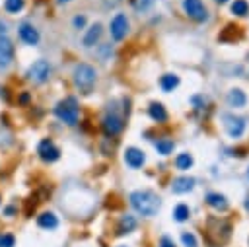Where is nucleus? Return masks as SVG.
Wrapping results in <instances>:
<instances>
[{
  "label": "nucleus",
  "instance_id": "nucleus-31",
  "mask_svg": "<svg viewBox=\"0 0 249 247\" xmlns=\"http://www.w3.org/2000/svg\"><path fill=\"white\" fill-rule=\"evenodd\" d=\"M2 247H14V235H10V233L2 235Z\"/></svg>",
  "mask_w": 249,
  "mask_h": 247
},
{
  "label": "nucleus",
  "instance_id": "nucleus-41",
  "mask_svg": "<svg viewBox=\"0 0 249 247\" xmlns=\"http://www.w3.org/2000/svg\"><path fill=\"white\" fill-rule=\"evenodd\" d=\"M247 175H249V171H247Z\"/></svg>",
  "mask_w": 249,
  "mask_h": 247
},
{
  "label": "nucleus",
  "instance_id": "nucleus-4",
  "mask_svg": "<svg viewBox=\"0 0 249 247\" xmlns=\"http://www.w3.org/2000/svg\"><path fill=\"white\" fill-rule=\"evenodd\" d=\"M55 115L61 121H64L66 125H76L78 123V103H76V99L66 97V99L59 101L57 107H55Z\"/></svg>",
  "mask_w": 249,
  "mask_h": 247
},
{
  "label": "nucleus",
  "instance_id": "nucleus-25",
  "mask_svg": "<svg viewBox=\"0 0 249 247\" xmlns=\"http://www.w3.org/2000/svg\"><path fill=\"white\" fill-rule=\"evenodd\" d=\"M189 216H191V210H189L187 204H177V206L173 208V220L185 222V220H189Z\"/></svg>",
  "mask_w": 249,
  "mask_h": 247
},
{
  "label": "nucleus",
  "instance_id": "nucleus-29",
  "mask_svg": "<svg viewBox=\"0 0 249 247\" xmlns=\"http://www.w3.org/2000/svg\"><path fill=\"white\" fill-rule=\"evenodd\" d=\"M181 241H183L185 247H197V237L193 233H189V232H183L181 233Z\"/></svg>",
  "mask_w": 249,
  "mask_h": 247
},
{
  "label": "nucleus",
  "instance_id": "nucleus-13",
  "mask_svg": "<svg viewBox=\"0 0 249 247\" xmlns=\"http://www.w3.org/2000/svg\"><path fill=\"white\" fill-rule=\"evenodd\" d=\"M18 33H20V39L26 43V45H37L39 43V31L35 30V26L24 22L20 28H18Z\"/></svg>",
  "mask_w": 249,
  "mask_h": 247
},
{
  "label": "nucleus",
  "instance_id": "nucleus-18",
  "mask_svg": "<svg viewBox=\"0 0 249 247\" xmlns=\"http://www.w3.org/2000/svg\"><path fill=\"white\" fill-rule=\"evenodd\" d=\"M148 115H150L156 123H166V121H168V111H166V107H164L162 103H158V101L150 103V107H148Z\"/></svg>",
  "mask_w": 249,
  "mask_h": 247
},
{
  "label": "nucleus",
  "instance_id": "nucleus-27",
  "mask_svg": "<svg viewBox=\"0 0 249 247\" xmlns=\"http://www.w3.org/2000/svg\"><path fill=\"white\" fill-rule=\"evenodd\" d=\"M173 148H175L173 140H158V142H156V150H158L162 156H170V154L173 152Z\"/></svg>",
  "mask_w": 249,
  "mask_h": 247
},
{
  "label": "nucleus",
  "instance_id": "nucleus-19",
  "mask_svg": "<svg viewBox=\"0 0 249 247\" xmlns=\"http://www.w3.org/2000/svg\"><path fill=\"white\" fill-rule=\"evenodd\" d=\"M37 226L43 230H55L59 226V218L53 212H43L37 216Z\"/></svg>",
  "mask_w": 249,
  "mask_h": 247
},
{
  "label": "nucleus",
  "instance_id": "nucleus-36",
  "mask_svg": "<svg viewBox=\"0 0 249 247\" xmlns=\"http://www.w3.org/2000/svg\"><path fill=\"white\" fill-rule=\"evenodd\" d=\"M6 214L12 216V214H14V206H8V208H6Z\"/></svg>",
  "mask_w": 249,
  "mask_h": 247
},
{
  "label": "nucleus",
  "instance_id": "nucleus-23",
  "mask_svg": "<svg viewBox=\"0 0 249 247\" xmlns=\"http://www.w3.org/2000/svg\"><path fill=\"white\" fill-rule=\"evenodd\" d=\"M193 156L189 154V152H183V154H179L177 158H175V166H177V170H181V171H187V170H191L193 168Z\"/></svg>",
  "mask_w": 249,
  "mask_h": 247
},
{
  "label": "nucleus",
  "instance_id": "nucleus-40",
  "mask_svg": "<svg viewBox=\"0 0 249 247\" xmlns=\"http://www.w3.org/2000/svg\"><path fill=\"white\" fill-rule=\"evenodd\" d=\"M117 247H127V245H117Z\"/></svg>",
  "mask_w": 249,
  "mask_h": 247
},
{
  "label": "nucleus",
  "instance_id": "nucleus-24",
  "mask_svg": "<svg viewBox=\"0 0 249 247\" xmlns=\"http://www.w3.org/2000/svg\"><path fill=\"white\" fill-rule=\"evenodd\" d=\"M26 6V0H4V10L8 14H18Z\"/></svg>",
  "mask_w": 249,
  "mask_h": 247
},
{
  "label": "nucleus",
  "instance_id": "nucleus-35",
  "mask_svg": "<svg viewBox=\"0 0 249 247\" xmlns=\"http://www.w3.org/2000/svg\"><path fill=\"white\" fill-rule=\"evenodd\" d=\"M55 2H57L59 6H62V4H68V2H72V0H55Z\"/></svg>",
  "mask_w": 249,
  "mask_h": 247
},
{
  "label": "nucleus",
  "instance_id": "nucleus-1",
  "mask_svg": "<svg viewBox=\"0 0 249 247\" xmlns=\"http://www.w3.org/2000/svg\"><path fill=\"white\" fill-rule=\"evenodd\" d=\"M232 235V226L222 220V218H216V216H210L206 220V226H204V239L210 247H220L224 243H228Z\"/></svg>",
  "mask_w": 249,
  "mask_h": 247
},
{
  "label": "nucleus",
  "instance_id": "nucleus-14",
  "mask_svg": "<svg viewBox=\"0 0 249 247\" xmlns=\"http://www.w3.org/2000/svg\"><path fill=\"white\" fill-rule=\"evenodd\" d=\"M193 187H195V179H193V177H187V175L177 177V179H173V183H171V191H173L175 195L189 193V191H193Z\"/></svg>",
  "mask_w": 249,
  "mask_h": 247
},
{
  "label": "nucleus",
  "instance_id": "nucleus-8",
  "mask_svg": "<svg viewBox=\"0 0 249 247\" xmlns=\"http://www.w3.org/2000/svg\"><path fill=\"white\" fill-rule=\"evenodd\" d=\"M37 154H39V158H41L43 162H47V164H53V162H57V160L61 158V150L55 146V142H53L51 139H45V140L39 142Z\"/></svg>",
  "mask_w": 249,
  "mask_h": 247
},
{
  "label": "nucleus",
  "instance_id": "nucleus-20",
  "mask_svg": "<svg viewBox=\"0 0 249 247\" xmlns=\"http://www.w3.org/2000/svg\"><path fill=\"white\" fill-rule=\"evenodd\" d=\"M206 202H208V206H212L216 210H222V212L228 208V199L224 195H220V193H208L206 195Z\"/></svg>",
  "mask_w": 249,
  "mask_h": 247
},
{
  "label": "nucleus",
  "instance_id": "nucleus-32",
  "mask_svg": "<svg viewBox=\"0 0 249 247\" xmlns=\"http://www.w3.org/2000/svg\"><path fill=\"white\" fill-rule=\"evenodd\" d=\"M158 247H175V243H173V239H170V237L164 235V237L160 239V245H158Z\"/></svg>",
  "mask_w": 249,
  "mask_h": 247
},
{
  "label": "nucleus",
  "instance_id": "nucleus-22",
  "mask_svg": "<svg viewBox=\"0 0 249 247\" xmlns=\"http://www.w3.org/2000/svg\"><path fill=\"white\" fill-rule=\"evenodd\" d=\"M160 86L164 92H173L179 86V76L177 74H164L160 78Z\"/></svg>",
  "mask_w": 249,
  "mask_h": 247
},
{
  "label": "nucleus",
  "instance_id": "nucleus-10",
  "mask_svg": "<svg viewBox=\"0 0 249 247\" xmlns=\"http://www.w3.org/2000/svg\"><path fill=\"white\" fill-rule=\"evenodd\" d=\"M123 127H124L123 119L119 115H115V113H107L103 117V121H101V129H103V133L107 137H117L123 131Z\"/></svg>",
  "mask_w": 249,
  "mask_h": 247
},
{
  "label": "nucleus",
  "instance_id": "nucleus-9",
  "mask_svg": "<svg viewBox=\"0 0 249 247\" xmlns=\"http://www.w3.org/2000/svg\"><path fill=\"white\" fill-rule=\"evenodd\" d=\"M224 127H226V133L230 135V139H241L243 133H245V121L241 117H235V115H224Z\"/></svg>",
  "mask_w": 249,
  "mask_h": 247
},
{
  "label": "nucleus",
  "instance_id": "nucleus-37",
  "mask_svg": "<svg viewBox=\"0 0 249 247\" xmlns=\"http://www.w3.org/2000/svg\"><path fill=\"white\" fill-rule=\"evenodd\" d=\"M245 208L249 210V195H247V199H245Z\"/></svg>",
  "mask_w": 249,
  "mask_h": 247
},
{
  "label": "nucleus",
  "instance_id": "nucleus-5",
  "mask_svg": "<svg viewBox=\"0 0 249 247\" xmlns=\"http://www.w3.org/2000/svg\"><path fill=\"white\" fill-rule=\"evenodd\" d=\"M26 76H28V80H31V82H35V84H45L47 80H49V76H51V64L47 62V61H35L30 68H28V72H26Z\"/></svg>",
  "mask_w": 249,
  "mask_h": 247
},
{
  "label": "nucleus",
  "instance_id": "nucleus-39",
  "mask_svg": "<svg viewBox=\"0 0 249 247\" xmlns=\"http://www.w3.org/2000/svg\"><path fill=\"white\" fill-rule=\"evenodd\" d=\"M0 247H2V233H0Z\"/></svg>",
  "mask_w": 249,
  "mask_h": 247
},
{
  "label": "nucleus",
  "instance_id": "nucleus-12",
  "mask_svg": "<svg viewBox=\"0 0 249 247\" xmlns=\"http://www.w3.org/2000/svg\"><path fill=\"white\" fill-rule=\"evenodd\" d=\"M124 162H127V166H129V168L139 170V168H142V166H144V162H146V154H144L142 150H139V148L131 146V148L124 150Z\"/></svg>",
  "mask_w": 249,
  "mask_h": 247
},
{
  "label": "nucleus",
  "instance_id": "nucleus-7",
  "mask_svg": "<svg viewBox=\"0 0 249 247\" xmlns=\"http://www.w3.org/2000/svg\"><path fill=\"white\" fill-rule=\"evenodd\" d=\"M129 28H131L129 18L124 16V14H117V16L111 20V26H109L111 37H113L115 41H123L124 37H127V33H129Z\"/></svg>",
  "mask_w": 249,
  "mask_h": 247
},
{
  "label": "nucleus",
  "instance_id": "nucleus-3",
  "mask_svg": "<svg viewBox=\"0 0 249 247\" xmlns=\"http://www.w3.org/2000/svg\"><path fill=\"white\" fill-rule=\"evenodd\" d=\"M72 80H74V86L84 92V93H90L92 88L95 86V80H97V72L93 66L90 64H78L72 72Z\"/></svg>",
  "mask_w": 249,
  "mask_h": 247
},
{
  "label": "nucleus",
  "instance_id": "nucleus-11",
  "mask_svg": "<svg viewBox=\"0 0 249 247\" xmlns=\"http://www.w3.org/2000/svg\"><path fill=\"white\" fill-rule=\"evenodd\" d=\"M14 61V45L6 35H0V68H8Z\"/></svg>",
  "mask_w": 249,
  "mask_h": 247
},
{
  "label": "nucleus",
  "instance_id": "nucleus-34",
  "mask_svg": "<svg viewBox=\"0 0 249 247\" xmlns=\"http://www.w3.org/2000/svg\"><path fill=\"white\" fill-rule=\"evenodd\" d=\"M4 33H6V24L0 22V35H4Z\"/></svg>",
  "mask_w": 249,
  "mask_h": 247
},
{
  "label": "nucleus",
  "instance_id": "nucleus-38",
  "mask_svg": "<svg viewBox=\"0 0 249 247\" xmlns=\"http://www.w3.org/2000/svg\"><path fill=\"white\" fill-rule=\"evenodd\" d=\"M216 2H218V4H226V2H228V0H216Z\"/></svg>",
  "mask_w": 249,
  "mask_h": 247
},
{
  "label": "nucleus",
  "instance_id": "nucleus-17",
  "mask_svg": "<svg viewBox=\"0 0 249 247\" xmlns=\"http://www.w3.org/2000/svg\"><path fill=\"white\" fill-rule=\"evenodd\" d=\"M135 228H137V218H135V216H131V214H124V216H121V220H119L117 233H119V235L131 233Z\"/></svg>",
  "mask_w": 249,
  "mask_h": 247
},
{
  "label": "nucleus",
  "instance_id": "nucleus-6",
  "mask_svg": "<svg viewBox=\"0 0 249 247\" xmlns=\"http://www.w3.org/2000/svg\"><path fill=\"white\" fill-rule=\"evenodd\" d=\"M181 8L187 14V18L195 22H204L208 18V12H206V6L202 4V0H183Z\"/></svg>",
  "mask_w": 249,
  "mask_h": 247
},
{
  "label": "nucleus",
  "instance_id": "nucleus-2",
  "mask_svg": "<svg viewBox=\"0 0 249 247\" xmlns=\"http://www.w3.org/2000/svg\"><path fill=\"white\" fill-rule=\"evenodd\" d=\"M129 201H131V204H133V208L139 212V214H142V216H154L158 210H160V197L158 195H154L152 191H135V193H131V197H129Z\"/></svg>",
  "mask_w": 249,
  "mask_h": 247
},
{
  "label": "nucleus",
  "instance_id": "nucleus-21",
  "mask_svg": "<svg viewBox=\"0 0 249 247\" xmlns=\"http://www.w3.org/2000/svg\"><path fill=\"white\" fill-rule=\"evenodd\" d=\"M239 37H241V28L239 26H233V24L226 26V30L220 33V41H235Z\"/></svg>",
  "mask_w": 249,
  "mask_h": 247
},
{
  "label": "nucleus",
  "instance_id": "nucleus-15",
  "mask_svg": "<svg viewBox=\"0 0 249 247\" xmlns=\"http://www.w3.org/2000/svg\"><path fill=\"white\" fill-rule=\"evenodd\" d=\"M226 99H228V103H230V107H243L245 103H247V95H245V92L241 90V88H232L230 92H228V95H226Z\"/></svg>",
  "mask_w": 249,
  "mask_h": 247
},
{
  "label": "nucleus",
  "instance_id": "nucleus-30",
  "mask_svg": "<svg viewBox=\"0 0 249 247\" xmlns=\"http://www.w3.org/2000/svg\"><path fill=\"white\" fill-rule=\"evenodd\" d=\"M72 24H74L76 30H82V28L86 26V18H84V16H76V18L72 20Z\"/></svg>",
  "mask_w": 249,
  "mask_h": 247
},
{
  "label": "nucleus",
  "instance_id": "nucleus-16",
  "mask_svg": "<svg viewBox=\"0 0 249 247\" xmlns=\"http://www.w3.org/2000/svg\"><path fill=\"white\" fill-rule=\"evenodd\" d=\"M101 33H103L101 24H93V26L86 31V35H84V47H93V45L101 39Z\"/></svg>",
  "mask_w": 249,
  "mask_h": 247
},
{
  "label": "nucleus",
  "instance_id": "nucleus-33",
  "mask_svg": "<svg viewBox=\"0 0 249 247\" xmlns=\"http://www.w3.org/2000/svg\"><path fill=\"white\" fill-rule=\"evenodd\" d=\"M28 101H30V93H26V92H24V93L20 95V103H22V105H26Z\"/></svg>",
  "mask_w": 249,
  "mask_h": 247
},
{
  "label": "nucleus",
  "instance_id": "nucleus-28",
  "mask_svg": "<svg viewBox=\"0 0 249 247\" xmlns=\"http://www.w3.org/2000/svg\"><path fill=\"white\" fill-rule=\"evenodd\" d=\"M156 4V0H135V8L139 12H148Z\"/></svg>",
  "mask_w": 249,
  "mask_h": 247
},
{
  "label": "nucleus",
  "instance_id": "nucleus-26",
  "mask_svg": "<svg viewBox=\"0 0 249 247\" xmlns=\"http://www.w3.org/2000/svg\"><path fill=\"white\" fill-rule=\"evenodd\" d=\"M232 14L235 16H247L249 14V4L245 2V0H235V2H232Z\"/></svg>",
  "mask_w": 249,
  "mask_h": 247
}]
</instances>
